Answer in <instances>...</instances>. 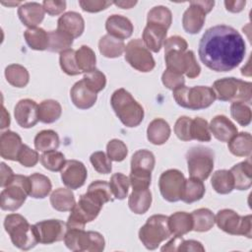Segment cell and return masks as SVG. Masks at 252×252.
I'll list each match as a JSON object with an SVG mask.
<instances>
[{"label":"cell","instance_id":"obj_4","mask_svg":"<svg viewBox=\"0 0 252 252\" xmlns=\"http://www.w3.org/2000/svg\"><path fill=\"white\" fill-rule=\"evenodd\" d=\"M173 97L178 105L191 110L207 108L216 100L213 89L207 86H182L173 91Z\"/></svg>","mask_w":252,"mask_h":252},{"label":"cell","instance_id":"obj_39","mask_svg":"<svg viewBox=\"0 0 252 252\" xmlns=\"http://www.w3.org/2000/svg\"><path fill=\"white\" fill-rule=\"evenodd\" d=\"M193 220V230L205 232L210 230L215 224V215L206 208L195 210L191 214Z\"/></svg>","mask_w":252,"mask_h":252},{"label":"cell","instance_id":"obj_22","mask_svg":"<svg viewBox=\"0 0 252 252\" xmlns=\"http://www.w3.org/2000/svg\"><path fill=\"white\" fill-rule=\"evenodd\" d=\"M105 29L109 35H112L121 40L130 37L134 28L131 21L121 15H111L105 22Z\"/></svg>","mask_w":252,"mask_h":252},{"label":"cell","instance_id":"obj_19","mask_svg":"<svg viewBox=\"0 0 252 252\" xmlns=\"http://www.w3.org/2000/svg\"><path fill=\"white\" fill-rule=\"evenodd\" d=\"M57 30L70 35L73 39L79 37L85 30V21L77 12H67L63 14L57 22Z\"/></svg>","mask_w":252,"mask_h":252},{"label":"cell","instance_id":"obj_64","mask_svg":"<svg viewBox=\"0 0 252 252\" xmlns=\"http://www.w3.org/2000/svg\"><path fill=\"white\" fill-rule=\"evenodd\" d=\"M113 4L122 9H130L137 4V1H115Z\"/></svg>","mask_w":252,"mask_h":252},{"label":"cell","instance_id":"obj_38","mask_svg":"<svg viewBox=\"0 0 252 252\" xmlns=\"http://www.w3.org/2000/svg\"><path fill=\"white\" fill-rule=\"evenodd\" d=\"M27 44L33 50H45L48 48V32L41 28L28 29L24 32Z\"/></svg>","mask_w":252,"mask_h":252},{"label":"cell","instance_id":"obj_21","mask_svg":"<svg viewBox=\"0 0 252 252\" xmlns=\"http://www.w3.org/2000/svg\"><path fill=\"white\" fill-rule=\"evenodd\" d=\"M43 6L36 2H28L22 4L18 9V16L21 22L29 29L36 28L44 18Z\"/></svg>","mask_w":252,"mask_h":252},{"label":"cell","instance_id":"obj_18","mask_svg":"<svg viewBox=\"0 0 252 252\" xmlns=\"http://www.w3.org/2000/svg\"><path fill=\"white\" fill-rule=\"evenodd\" d=\"M70 96L74 105L80 109L91 108L96 101V94L93 92L82 79L74 84L70 91Z\"/></svg>","mask_w":252,"mask_h":252},{"label":"cell","instance_id":"obj_46","mask_svg":"<svg viewBox=\"0 0 252 252\" xmlns=\"http://www.w3.org/2000/svg\"><path fill=\"white\" fill-rule=\"evenodd\" d=\"M109 185H110L112 194L116 199L123 200L127 197L129 186H130L129 177H127L126 175L120 172L114 173L110 178Z\"/></svg>","mask_w":252,"mask_h":252},{"label":"cell","instance_id":"obj_13","mask_svg":"<svg viewBox=\"0 0 252 252\" xmlns=\"http://www.w3.org/2000/svg\"><path fill=\"white\" fill-rule=\"evenodd\" d=\"M215 1H191L182 17V27L188 33H198L205 23L206 15L211 12Z\"/></svg>","mask_w":252,"mask_h":252},{"label":"cell","instance_id":"obj_20","mask_svg":"<svg viewBox=\"0 0 252 252\" xmlns=\"http://www.w3.org/2000/svg\"><path fill=\"white\" fill-rule=\"evenodd\" d=\"M21 137L13 131H5L0 137V155L8 160H17L23 147Z\"/></svg>","mask_w":252,"mask_h":252},{"label":"cell","instance_id":"obj_8","mask_svg":"<svg viewBox=\"0 0 252 252\" xmlns=\"http://www.w3.org/2000/svg\"><path fill=\"white\" fill-rule=\"evenodd\" d=\"M29 194V176L16 174L0 194V207L4 211L14 212L21 208Z\"/></svg>","mask_w":252,"mask_h":252},{"label":"cell","instance_id":"obj_59","mask_svg":"<svg viewBox=\"0 0 252 252\" xmlns=\"http://www.w3.org/2000/svg\"><path fill=\"white\" fill-rule=\"evenodd\" d=\"M163 46H164V52L170 51V50L186 51L188 44L183 37L179 35H173L165 39Z\"/></svg>","mask_w":252,"mask_h":252},{"label":"cell","instance_id":"obj_2","mask_svg":"<svg viewBox=\"0 0 252 252\" xmlns=\"http://www.w3.org/2000/svg\"><path fill=\"white\" fill-rule=\"evenodd\" d=\"M112 109L126 127H137L144 119L142 105L125 89L116 90L110 98Z\"/></svg>","mask_w":252,"mask_h":252},{"label":"cell","instance_id":"obj_14","mask_svg":"<svg viewBox=\"0 0 252 252\" xmlns=\"http://www.w3.org/2000/svg\"><path fill=\"white\" fill-rule=\"evenodd\" d=\"M185 177L178 169H168L163 171L158 180L160 194L167 202H177L181 200Z\"/></svg>","mask_w":252,"mask_h":252},{"label":"cell","instance_id":"obj_31","mask_svg":"<svg viewBox=\"0 0 252 252\" xmlns=\"http://www.w3.org/2000/svg\"><path fill=\"white\" fill-rule=\"evenodd\" d=\"M229 152L236 157H249L252 151V137L248 132L237 133L228 141Z\"/></svg>","mask_w":252,"mask_h":252},{"label":"cell","instance_id":"obj_45","mask_svg":"<svg viewBox=\"0 0 252 252\" xmlns=\"http://www.w3.org/2000/svg\"><path fill=\"white\" fill-rule=\"evenodd\" d=\"M156 159L152 152L139 150L134 153L131 158V169H145L152 171L155 167Z\"/></svg>","mask_w":252,"mask_h":252},{"label":"cell","instance_id":"obj_53","mask_svg":"<svg viewBox=\"0 0 252 252\" xmlns=\"http://www.w3.org/2000/svg\"><path fill=\"white\" fill-rule=\"evenodd\" d=\"M106 153L111 160L122 161L128 154V149L121 140L112 139L106 145Z\"/></svg>","mask_w":252,"mask_h":252},{"label":"cell","instance_id":"obj_34","mask_svg":"<svg viewBox=\"0 0 252 252\" xmlns=\"http://www.w3.org/2000/svg\"><path fill=\"white\" fill-rule=\"evenodd\" d=\"M205 192L206 188L203 180L190 177L185 180L181 200L187 204H191L201 200L205 195Z\"/></svg>","mask_w":252,"mask_h":252},{"label":"cell","instance_id":"obj_37","mask_svg":"<svg viewBox=\"0 0 252 252\" xmlns=\"http://www.w3.org/2000/svg\"><path fill=\"white\" fill-rule=\"evenodd\" d=\"M213 189L219 194H228L234 189V181L229 170H217L211 179Z\"/></svg>","mask_w":252,"mask_h":252},{"label":"cell","instance_id":"obj_5","mask_svg":"<svg viewBox=\"0 0 252 252\" xmlns=\"http://www.w3.org/2000/svg\"><path fill=\"white\" fill-rule=\"evenodd\" d=\"M216 98L221 101L250 102L252 97V84L236 78H222L213 84Z\"/></svg>","mask_w":252,"mask_h":252},{"label":"cell","instance_id":"obj_52","mask_svg":"<svg viewBox=\"0 0 252 252\" xmlns=\"http://www.w3.org/2000/svg\"><path fill=\"white\" fill-rule=\"evenodd\" d=\"M151 172L145 169H131L129 180L133 190L148 189L152 179Z\"/></svg>","mask_w":252,"mask_h":252},{"label":"cell","instance_id":"obj_40","mask_svg":"<svg viewBox=\"0 0 252 252\" xmlns=\"http://www.w3.org/2000/svg\"><path fill=\"white\" fill-rule=\"evenodd\" d=\"M161 251H205L204 246L197 240H185L182 236H176L170 239L161 247Z\"/></svg>","mask_w":252,"mask_h":252},{"label":"cell","instance_id":"obj_29","mask_svg":"<svg viewBox=\"0 0 252 252\" xmlns=\"http://www.w3.org/2000/svg\"><path fill=\"white\" fill-rule=\"evenodd\" d=\"M50 204L56 211H71L76 205L74 193L70 188H57L50 195Z\"/></svg>","mask_w":252,"mask_h":252},{"label":"cell","instance_id":"obj_57","mask_svg":"<svg viewBox=\"0 0 252 252\" xmlns=\"http://www.w3.org/2000/svg\"><path fill=\"white\" fill-rule=\"evenodd\" d=\"M38 159H39V157H38L37 151H34L31 149L29 146L24 144L19 153L17 161H19L22 165L26 167H32L37 163Z\"/></svg>","mask_w":252,"mask_h":252},{"label":"cell","instance_id":"obj_11","mask_svg":"<svg viewBox=\"0 0 252 252\" xmlns=\"http://www.w3.org/2000/svg\"><path fill=\"white\" fill-rule=\"evenodd\" d=\"M166 69L185 74L189 79H194L200 75L201 67L197 63L192 50H170L164 52Z\"/></svg>","mask_w":252,"mask_h":252},{"label":"cell","instance_id":"obj_17","mask_svg":"<svg viewBox=\"0 0 252 252\" xmlns=\"http://www.w3.org/2000/svg\"><path fill=\"white\" fill-rule=\"evenodd\" d=\"M14 115L17 123L21 127L32 128L39 121L38 105L32 99H21L15 106Z\"/></svg>","mask_w":252,"mask_h":252},{"label":"cell","instance_id":"obj_50","mask_svg":"<svg viewBox=\"0 0 252 252\" xmlns=\"http://www.w3.org/2000/svg\"><path fill=\"white\" fill-rule=\"evenodd\" d=\"M230 114L232 118L241 126H248L251 122V108L244 102L235 101L230 105Z\"/></svg>","mask_w":252,"mask_h":252},{"label":"cell","instance_id":"obj_49","mask_svg":"<svg viewBox=\"0 0 252 252\" xmlns=\"http://www.w3.org/2000/svg\"><path fill=\"white\" fill-rule=\"evenodd\" d=\"M191 138L199 142H210L212 139L211 131L207 120L196 117L191 122Z\"/></svg>","mask_w":252,"mask_h":252},{"label":"cell","instance_id":"obj_43","mask_svg":"<svg viewBox=\"0 0 252 252\" xmlns=\"http://www.w3.org/2000/svg\"><path fill=\"white\" fill-rule=\"evenodd\" d=\"M76 62L82 73H88L95 69L96 58L94 50L87 45H82L76 51Z\"/></svg>","mask_w":252,"mask_h":252},{"label":"cell","instance_id":"obj_58","mask_svg":"<svg viewBox=\"0 0 252 252\" xmlns=\"http://www.w3.org/2000/svg\"><path fill=\"white\" fill-rule=\"evenodd\" d=\"M113 2L105 1V0H81L79 4L81 8L89 13H96L106 9Z\"/></svg>","mask_w":252,"mask_h":252},{"label":"cell","instance_id":"obj_42","mask_svg":"<svg viewBox=\"0 0 252 252\" xmlns=\"http://www.w3.org/2000/svg\"><path fill=\"white\" fill-rule=\"evenodd\" d=\"M90 196L94 198L96 201H98L100 204L104 205L107 202H112L113 201V194L110 188L109 183L103 180H96L92 182L89 187L87 192Z\"/></svg>","mask_w":252,"mask_h":252},{"label":"cell","instance_id":"obj_3","mask_svg":"<svg viewBox=\"0 0 252 252\" xmlns=\"http://www.w3.org/2000/svg\"><path fill=\"white\" fill-rule=\"evenodd\" d=\"M4 227L10 235L12 243L21 250H30L38 243L33 225L30 224L22 215L10 214L6 216Z\"/></svg>","mask_w":252,"mask_h":252},{"label":"cell","instance_id":"obj_10","mask_svg":"<svg viewBox=\"0 0 252 252\" xmlns=\"http://www.w3.org/2000/svg\"><path fill=\"white\" fill-rule=\"evenodd\" d=\"M215 222L222 231L231 235H243L248 238L252 236L251 215L239 216L230 209H223L215 216Z\"/></svg>","mask_w":252,"mask_h":252},{"label":"cell","instance_id":"obj_60","mask_svg":"<svg viewBox=\"0 0 252 252\" xmlns=\"http://www.w3.org/2000/svg\"><path fill=\"white\" fill-rule=\"evenodd\" d=\"M44 11L50 16H56L66 9L65 1H55V0H45L42 2Z\"/></svg>","mask_w":252,"mask_h":252},{"label":"cell","instance_id":"obj_24","mask_svg":"<svg viewBox=\"0 0 252 252\" xmlns=\"http://www.w3.org/2000/svg\"><path fill=\"white\" fill-rule=\"evenodd\" d=\"M167 30L163 27L147 24L143 32V42L149 50L158 52L166 39Z\"/></svg>","mask_w":252,"mask_h":252},{"label":"cell","instance_id":"obj_47","mask_svg":"<svg viewBox=\"0 0 252 252\" xmlns=\"http://www.w3.org/2000/svg\"><path fill=\"white\" fill-rule=\"evenodd\" d=\"M40 162L44 168L50 171H59L63 168L66 160L62 153L57 151L44 152L40 156Z\"/></svg>","mask_w":252,"mask_h":252},{"label":"cell","instance_id":"obj_12","mask_svg":"<svg viewBox=\"0 0 252 252\" xmlns=\"http://www.w3.org/2000/svg\"><path fill=\"white\" fill-rule=\"evenodd\" d=\"M125 60L136 70L147 73L152 71L155 66V59L150 50L146 47L143 40L136 38L130 40L125 46Z\"/></svg>","mask_w":252,"mask_h":252},{"label":"cell","instance_id":"obj_63","mask_svg":"<svg viewBox=\"0 0 252 252\" xmlns=\"http://www.w3.org/2000/svg\"><path fill=\"white\" fill-rule=\"evenodd\" d=\"M10 125V115L5 109V107L2 105V119H1V129L7 128Z\"/></svg>","mask_w":252,"mask_h":252},{"label":"cell","instance_id":"obj_6","mask_svg":"<svg viewBox=\"0 0 252 252\" xmlns=\"http://www.w3.org/2000/svg\"><path fill=\"white\" fill-rule=\"evenodd\" d=\"M171 235L168 226V217L154 215L139 230V239L149 250H155L158 245Z\"/></svg>","mask_w":252,"mask_h":252},{"label":"cell","instance_id":"obj_35","mask_svg":"<svg viewBox=\"0 0 252 252\" xmlns=\"http://www.w3.org/2000/svg\"><path fill=\"white\" fill-rule=\"evenodd\" d=\"M60 140L58 134L53 130H42L34 138V147L39 152L56 151L59 147Z\"/></svg>","mask_w":252,"mask_h":252},{"label":"cell","instance_id":"obj_16","mask_svg":"<svg viewBox=\"0 0 252 252\" xmlns=\"http://www.w3.org/2000/svg\"><path fill=\"white\" fill-rule=\"evenodd\" d=\"M60 171L62 182L70 189H78L82 187L88 176L85 164L76 159L66 160Z\"/></svg>","mask_w":252,"mask_h":252},{"label":"cell","instance_id":"obj_56","mask_svg":"<svg viewBox=\"0 0 252 252\" xmlns=\"http://www.w3.org/2000/svg\"><path fill=\"white\" fill-rule=\"evenodd\" d=\"M161 82L164 87H166L169 90H176L185 84V79L182 74L177 73L175 71L166 69L162 76H161Z\"/></svg>","mask_w":252,"mask_h":252},{"label":"cell","instance_id":"obj_7","mask_svg":"<svg viewBox=\"0 0 252 252\" xmlns=\"http://www.w3.org/2000/svg\"><path fill=\"white\" fill-rule=\"evenodd\" d=\"M64 243L71 251L101 252L104 249L105 241L97 231H85L80 228L67 229Z\"/></svg>","mask_w":252,"mask_h":252},{"label":"cell","instance_id":"obj_36","mask_svg":"<svg viewBox=\"0 0 252 252\" xmlns=\"http://www.w3.org/2000/svg\"><path fill=\"white\" fill-rule=\"evenodd\" d=\"M7 82L16 88H25L30 81L28 70L20 64H11L5 69Z\"/></svg>","mask_w":252,"mask_h":252},{"label":"cell","instance_id":"obj_25","mask_svg":"<svg viewBox=\"0 0 252 252\" xmlns=\"http://www.w3.org/2000/svg\"><path fill=\"white\" fill-rule=\"evenodd\" d=\"M234 181V188L247 190L252 184V164L250 158L233 165L230 170Z\"/></svg>","mask_w":252,"mask_h":252},{"label":"cell","instance_id":"obj_15","mask_svg":"<svg viewBox=\"0 0 252 252\" xmlns=\"http://www.w3.org/2000/svg\"><path fill=\"white\" fill-rule=\"evenodd\" d=\"M37 240L42 244H52L64 240L67 225L60 220H46L33 224Z\"/></svg>","mask_w":252,"mask_h":252},{"label":"cell","instance_id":"obj_62","mask_svg":"<svg viewBox=\"0 0 252 252\" xmlns=\"http://www.w3.org/2000/svg\"><path fill=\"white\" fill-rule=\"evenodd\" d=\"M246 2L242 0L237 1H224L225 9L231 13H239L243 10Z\"/></svg>","mask_w":252,"mask_h":252},{"label":"cell","instance_id":"obj_32","mask_svg":"<svg viewBox=\"0 0 252 252\" xmlns=\"http://www.w3.org/2000/svg\"><path fill=\"white\" fill-rule=\"evenodd\" d=\"M30 194L34 199H43L51 191L52 185L49 178L40 173H33L29 176Z\"/></svg>","mask_w":252,"mask_h":252},{"label":"cell","instance_id":"obj_44","mask_svg":"<svg viewBox=\"0 0 252 252\" xmlns=\"http://www.w3.org/2000/svg\"><path fill=\"white\" fill-rule=\"evenodd\" d=\"M172 22V14L170 10L164 6H156L152 8L147 17V23L158 25L163 27L164 29H168Z\"/></svg>","mask_w":252,"mask_h":252},{"label":"cell","instance_id":"obj_23","mask_svg":"<svg viewBox=\"0 0 252 252\" xmlns=\"http://www.w3.org/2000/svg\"><path fill=\"white\" fill-rule=\"evenodd\" d=\"M209 127L213 136L220 142H228L237 134L236 126L224 115L215 116Z\"/></svg>","mask_w":252,"mask_h":252},{"label":"cell","instance_id":"obj_48","mask_svg":"<svg viewBox=\"0 0 252 252\" xmlns=\"http://www.w3.org/2000/svg\"><path fill=\"white\" fill-rule=\"evenodd\" d=\"M60 67L64 73L69 76H77L81 74L77 62H76V51L74 49H67L60 53L59 57Z\"/></svg>","mask_w":252,"mask_h":252},{"label":"cell","instance_id":"obj_9","mask_svg":"<svg viewBox=\"0 0 252 252\" xmlns=\"http://www.w3.org/2000/svg\"><path fill=\"white\" fill-rule=\"evenodd\" d=\"M214 152L207 147H192L186 153V160L190 177L206 180L214 168Z\"/></svg>","mask_w":252,"mask_h":252},{"label":"cell","instance_id":"obj_27","mask_svg":"<svg viewBox=\"0 0 252 252\" xmlns=\"http://www.w3.org/2000/svg\"><path fill=\"white\" fill-rule=\"evenodd\" d=\"M168 226L171 234L183 236L193 230V220L191 214L186 212H176L168 217Z\"/></svg>","mask_w":252,"mask_h":252},{"label":"cell","instance_id":"obj_30","mask_svg":"<svg viewBox=\"0 0 252 252\" xmlns=\"http://www.w3.org/2000/svg\"><path fill=\"white\" fill-rule=\"evenodd\" d=\"M125 43L123 40L112 35L105 34L98 41L99 52L107 58H116L125 51Z\"/></svg>","mask_w":252,"mask_h":252},{"label":"cell","instance_id":"obj_1","mask_svg":"<svg viewBox=\"0 0 252 252\" xmlns=\"http://www.w3.org/2000/svg\"><path fill=\"white\" fill-rule=\"evenodd\" d=\"M246 52L242 35L232 27L218 25L208 29L199 42L198 54L202 63L216 72L236 68Z\"/></svg>","mask_w":252,"mask_h":252},{"label":"cell","instance_id":"obj_26","mask_svg":"<svg viewBox=\"0 0 252 252\" xmlns=\"http://www.w3.org/2000/svg\"><path fill=\"white\" fill-rule=\"evenodd\" d=\"M170 136L169 124L162 118L154 119L148 126L147 138L154 145L164 144Z\"/></svg>","mask_w":252,"mask_h":252},{"label":"cell","instance_id":"obj_41","mask_svg":"<svg viewBox=\"0 0 252 252\" xmlns=\"http://www.w3.org/2000/svg\"><path fill=\"white\" fill-rule=\"evenodd\" d=\"M73 44V38L60 30L48 32V48L51 52H62L69 49Z\"/></svg>","mask_w":252,"mask_h":252},{"label":"cell","instance_id":"obj_61","mask_svg":"<svg viewBox=\"0 0 252 252\" xmlns=\"http://www.w3.org/2000/svg\"><path fill=\"white\" fill-rule=\"evenodd\" d=\"M14 175L13 170L6 163L1 162V187H6Z\"/></svg>","mask_w":252,"mask_h":252},{"label":"cell","instance_id":"obj_54","mask_svg":"<svg viewBox=\"0 0 252 252\" xmlns=\"http://www.w3.org/2000/svg\"><path fill=\"white\" fill-rule=\"evenodd\" d=\"M90 160L94 170H96L98 173L108 174L111 172V159L103 152L98 151L93 153L90 157Z\"/></svg>","mask_w":252,"mask_h":252},{"label":"cell","instance_id":"obj_55","mask_svg":"<svg viewBox=\"0 0 252 252\" xmlns=\"http://www.w3.org/2000/svg\"><path fill=\"white\" fill-rule=\"evenodd\" d=\"M191 122L192 119L187 116L179 117L174 125V133L181 141H191Z\"/></svg>","mask_w":252,"mask_h":252},{"label":"cell","instance_id":"obj_28","mask_svg":"<svg viewBox=\"0 0 252 252\" xmlns=\"http://www.w3.org/2000/svg\"><path fill=\"white\" fill-rule=\"evenodd\" d=\"M152 193L148 189H136L130 194L128 199L129 209L137 215L145 214L151 207Z\"/></svg>","mask_w":252,"mask_h":252},{"label":"cell","instance_id":"obj_51","mask_svg":"<svg viewBox=\"0 0 252 252\" xmlns=\"http://www.w3.org/2000/svg\"><path fill=\"white\" fill-rule=\"evenodd\" d=\"M83 80L86 85L95 94L102 91L106 85L105 75L98 69H94L88 73H85Z\"/></svg>","mask_w":252,"mask_h":252},{"label":"cell","instance_id":"obj_33","mask_svg":"<svg viewBox=\"0 0 252 252\" xmlns=\"http://www.w3.org/2000/svg\"><path fill=\"white\" fill-rule=\"evenodd\" d=\"M61 114L62 107L57 100L45 99L38 105V118L42 123H53L60 118Z\"/></svg>","mask_w":252,"mask_h":252}]
</instances>
